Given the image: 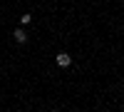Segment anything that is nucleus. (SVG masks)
<instances>
[{
  "label": "nucleus",
  "instance_id": "1",
  "mask_svg": "<svg viewBox=\"0 0 124 112\" xmlns=\"http://www.w3.org/2000/svg\"><path fill=\"white\" fill-rule=\"evenodd\" d=\"M55 62H57L60 67H70V65H72V57H70L67 52H60V55L55 57Z\"/></svg>",
  "mask_w": 124,
  "mask_h": 112
},
{
  "label": "nucleus",
  "instance_id": "2",
  "mask_svg": "<svg viewBox=\"0 0 124 112\" xmlns=\"http://www.w3.org/2000/svg\"><path fill=\"white\" fill-rule=\"evenodd\" d=\"M13 37H15V43H25V40H27V35H25V30H23V27H17Z\"/></svg>",
  "mask_w": 124,
  "mask_h": 112
},
{
  "label": "nucleus",
  "instance_id": "3",
  "mask_svg": "<svg viewBox=\"0 0 124 112\" xmlns=\"http://www.w3.org/2000/svg\"><path fill=\"white\" fill-rule=\"evenodd\" d=\"M20 23H23V25H30V23H32V15H30V13L20 15Z\"/></svg>",
  "mask_w": 124,
  "mask_h": 112
},
{
  "label": "nucleus",
  "instance_id": "4",
  "mask_svg": "<svg viewBox=\"0 0 124 112\" xmlns=\"http://www.w3.org/2000/svg\"><path fill=\"white\" fill-rule=\"evenodd\" d=\"M55 112H60V110H55Z\"/></svg>",
  "mask_w": 124,
  "mask_h": 112
}]
</instances>
